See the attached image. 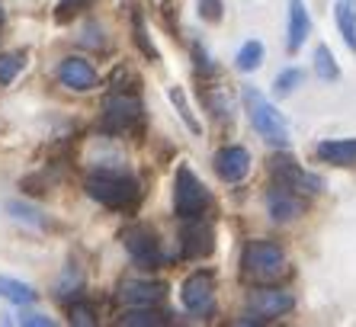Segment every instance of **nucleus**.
Instances as JSON below:
<instances>
[{
  "label": "nucleus",
  "instance_id": "nucleus-27",
  "mask_svg": "<svg viewBox=\"0 0 356 327\" xmlns=\"http://www.w3.org/2000/svg\"><path fill=\"white\" fill-rule=\"evenodd\" d=\"M132 26H135V42H138V49L145 51V55H148V58H158V49H154V45H151L148 33H145V19H141V13H135Z\"/></svg>",
  "mask_w": 356,
  "mask_h": 327
},
{
  "label": "nucleus",
  "instance_id": "nucleus-18",
  "mask_svg": "<svg viewBox=\"0 0 356 327\" xmlns=\"http://www.w3.org/2000/svg\"><path fill=\"white\" fill-rule=\"evenodd\" d=\"M0 298H7L13 305H29V302H35V289L19 282V279L0 276Z\"/></svg>",
  "mask_w": 356,
  "mask_h": 327
},
{
  "label": "nucleus",
  "instance_id": "nucleus-1",
  "mask_svg": "<svg viewBox=\"0 0 356 327\" xmlns=\"http://www.w3.org/2000/svg\"><path fill=\"white\" fill-rule=\"evenodd\" d=\"M87 196L106 209H135L141 199V183L122 170H97L83 183Z\"/></svg>",
  "mask_w": 356,
  "mask_h": 327
},
{
  "label": "nucleus",
  "instance_id": "nucleus-22",
  "mask_svg": "<svg viewBox=\"0 0 356 327\" xmlns=\"http://www.w3.org/2000/svg\"><path fill=\"white\" fill-rule=\"evenodd\" d=\"M315 71H318L321 81H337L340 77V67H337V61H334V55H331L327 45H318L315 49Z\"/></svg>",
  "mask_w": 356,
  "mask_h": 327
},
{
  "label": "nucleus",
  "instance_id": "nucleus-33",
  "mask_svg": "<svg viewBox=\"0 0 356 327\" xmlns=\"http://www.w3.org/2000/svg\"><path fill=\"white\" fill-rule=\"evenodd\" d=\"M0 26H3V10H0Z\"/></svg>",
  "mask_w": 356,
  "mask_h": 327
},
{
  "label": "nucleus",
  "instance_id": "nucleus-15",
  "mask_svg": "<svg viewBox=\"0 0 356 327\" xmlns=\"http://www.w3.org/2000/svg\"><path fill=\"white\" fill-rule=\"evenodd\" d=\"M318 157L334 164V167H356V138L321 141L318 145Z\"/></svg>",
  "mask_w": 356,
  "mask_h": 327
},
{
  "label": "nucleus",
  "instance_id": "nucleus-24",
  "mask_svg": "<svg viewBox=\"0 0 356 327\" xmlns=\"http://www.w3.org/2000/svg\"><path fill=\"white\" fill-rule=\"evenodd\" d=\"M23 65H26L23 51H7V55H0V83L17 81V74L23 71Z\"/></svg>",
  "mask_w": 356,
  "mask_h": 327
},
{
  "label": "nucleus",
  "instance_id": "nucleus-17",
  "mask_svg": "<svg viewBox=\"0 0 356 327\" xmlns=\"http://www.w3.org/2000/svg\"><path fill=\"white\" fill-rule=\"evenodd\" d=\"M334 17H337V29L343 35V42L356 51V0H337L334 3Z\"/></svg>",
  "mask_w": 356,
  "mask_h": 327
},
{
  "label": "nucleus",
  "instance_id": "nucleus-6",
  "mask_svg": "<svg viewBox=\"0 0 356 327\" xmlns=\"http://www.w3.org/2000/svg\"><path fill=\"white\" fill-rule=\"evenodd\" d=\"M122 244H125V250H129V257H132L138 266H145V270H154V266L164 263L158 237H154V231L151 228H145V225H132V228H125L122 231Z\"/></svg>",
  "mask_w": 356,
  "mask_h": 327
},
{
  "label": "nucleus",
  "instance_id": "nucleus-8",
  "mask_svg": "<svg viewBox=\"0 0 356 327\" xmlns=\"http://www.w3.org/2000/svg\"><path fill=\"white\" fill-rule=\"evenodd\" d=\"M270 170H273V177L280 180V186L296 189V193H321V189H324V180H321V177H315V173L302 170V167H298L292 157H286V154L273 157Z\"/></svg>",
  "mask_w": 356,
  "mask_h": 327
},
{
  "label": "nucleus",
  "instance_id": "nucleus-23",
  "mask_svg": "<svg viewBox=\"0 0 356 327\" xmlns=\"http://www.w3.org/2000/svg\"><path fill=\"white\" fill-rule=\"evenodd\" d=\"M170 103L177 106V113H180V119L186 122V129H190L193 135H199V131H202V125L196 122V115H193L190 103H186V93H183L180 87H170Z\"/></svg>",
  "mask_w": 356,
  "mask_h": 327
},
{
  "label": "nucleus",
  "instance_id": "nucleus-4",
  "mask_svg": "<svg viewBox=\"0 0 356 327\" xmlns=\"http://www.w3.org/2000/svg\"><path fill=\"white\" fill-rule=\"evenodd\" d=\"M209 202H212V196H209V189L202 186V180H199L186 164H180V167H177V177H174V212L180 215V218H199V215L209 209Z\"/></svg>",
  "mask_w": 356,
  "mask_h": 327
},
{
  "label": "nucleus",
  "instance_id": "nucleus-16",
  "mask_svg": "<svg viewBox=\"0 0 356 327\" xmlns=\"http://www.w3.org/2000/svg\"><path fill=\"white\" fill-rule=\"evenodd\" d=\"M308 29H312V19L305 13V3L289 0V51L302 49V42L308 39Z\"/></svg>",
  "mask_w": 356,
  "mask_h": 327
},
{
  "label": "nucleus",
  "instance_id": "nucleus-14",
  "mask_svg": "<svg viewBox=\"0 0 356 327\" xmlns=\"http://www.w3.org/2000/svg\"><path fill=\"white\" fill-rule=\"evenodd\" d=\"M216 173L225 183H241L250 173V154L238 145L222 147V151L216 154Z\"/></svg>",
  "mask_w": 356,
  "mask_h": 327
},
{
  "label": "nucleus",
  "instance_id": "nucleus-28",
  "mask_svg": "<svg viewBox=\"0 0 356 327\" xmlns=\"http://www.w3.org/2000/svg\"><path fill=\"white\" fill-rule=\"evenodd\" d=\"M10 212L17 215V218L29 221V225H39V228H45V218H42V212H35V209H29V205H19V202H10Z\"/></svg>",
  "mask_w": 356,
  "mask_h": 327
},
{
  "label": "nucleus",
  "instance_id": "nucleus-30",
  "mask_svg": "<svg viewBox=\"0 0 356 327\" xmlns=\"http://www.w3.org/2000/svg\"><path fill=\"white\" fill-rule=\"evenodd\" d=\"M87 7V0H58V10H55V17L58 19H71L77 10Z\"/></svg>",
  "mask_w": 356,
  "mask_h": 327
},
{
  "label": "nucleus",
  "instance_id": "nucleus-12",
  "mask_svg": "<svg viewBox=\"0 0 356 327\" xmlns=\"http://www.w3.org/2000/svg\"><path fill=\"white\" fill-rule=\"evenodd\" d=\"M292 305H296V298L289 292H282V289H254L248 295V308L254 314H260L264 321L280 318V314L292 311Z\"/></svg>",
  "mask_w": 356,
  "mask_h": 327
},
{
  "label": "nucleus",
  "instance_id": "nucleus-3",
  "mask_svg": "<svg viewBox=\"0 0 356 327\" xmlns=\"http://www.w3.org/2000/svg\"><path fill=\"white\" fill-rule=\"evenodd\" d=\"M241 266H244V276L254 279V282H273L286 270V254L273 241H250L244 247Z\"/></svg>",
  "mask_w": 356,
  "mask_h": 327
},
{
  "label": "nucleus",
  "instance_id": "nucleus-5",
  "mask_svg": "<svg viewBox=\"0 0 356 327\" xmlns=\"http://www.w3.org/2000/svg\"><path fill=\"white\" fill-rule=\"evenodd\" d=\"M138 122H141V99L129 90L109 93L106 103H103V131L119 135V131H129Z\"/></svg>",
  "mask_w": 356,
  "mask_h": 327
},
{
  "label": "nucleus",
  "instance_id": "nucleus-31",
  "mask_svg": "<svg viewBox=\"0 0 356 327\" xmlns=\"http://www.w3.org/2000/svg\"><path fill=\"white\" fill-rule=\"evenodd\" d=\"M81 42H83V45H93V49H103V45H106V39H103V29H99L97 23H90L87 29H83Z\"/></svg>",
  "mask_w": 356,
  "mask_h": 327
},
{
  "label": "nucleus",
  "instance_id": "nucleus-13",
  "mask_svg": "<svg viewBox=\"0 0 356 327\" xmlns=\"http://www.w3.org/2000/svg\"><path fill=\"white\" fill-rule=\"evenodd\" d=\"M266 212L273 221H292L305 212V202H302V193L286 186H273L266 193Z\"/></svg>",
  "mask_w": 356,
  "mask_h": 327
},
{
  "label": "nucleus",
  "instance_id": "nucleus-32",
  "mask_svg": "<svg viewBox=\"0 0 356 327\" xmlns=\"http://www.w3.org/2000/svg\"><path fill=\"white\" fill-rule=\"evenodd\" d=\"M19 324L23 327H51L55 321L45 318V314H33V311H29V314H19Z\"/></svg>",
  "mask_w": 356,
  "mask_h": 327
},
{
  "label": "nucleus",
  "instance_id": "nucleus-21",
  "mask_svg": "<svg viewBox=\"0 0 356 327\" xmlns=\"http://www.w3.org/2000/svg\"><path fill=\"white\" fill-rule=\"evenodd\" d=\"M81 286H83L81 273H77L74 266H67L65 276H61L58 282H55V298H58V302H71V295L81 292Z\"/></svg>",
  "mask_w": 356,
  "mask_h": 327
},
{
  "label": "nucleus",
  "instance_id": "nucleus-26",
  "mask_svg": "<svg viewBox=\"0 0 356 327\" xmlns=\"http://www.w3.org/2000/svg\"><path fill=\"white\" fill-rule=\"evenodd\" d=\"M302 81H305V74L298 71V67H289V71H282L280 77L273 81V93H276V97H289V93L296 90Z\"/></svg>",
  "mask_w": 356,
  "mask_h": 327
},
{
  "label": "nucleus",
  "instance_id": "nucleus-2",
  "mask_svg": "<svg viewBox=\"0 0 356 327\" xmlns=\"http://www.w3.org/2000/svg\"><path fill=\"white\" fill-rule=\"evenodd\" d=\"M241 99H244V109H248V115H250V125L257 129V135L266 145H273V147L289 145V122H286V115H282L257 87H244Z\"/></svg>",
  "mask_w": 356,
  "mask_h": 327
},
{
  "label": "nucleus",
  "instance_id": "nucleus-20",
  "mask_svg": "<svg viewBox=\"0 0 356 327\" xmlns=\"http://www.w3.org/2000/svg\"><path fill=\"white\" fill-rule=\"evenodd\" d=\"M234 65H238V71H257L264 65V42H257V39L244 42L238 58H234Z\"/></svg>",
  "mask_w": 356,
  "mask_h": 327
},
{
  "label": "nucleus",
  "instance_id": "nucleus-10",
  "mask_svg": "<svg viewBox=\"0 0 356 327\" xmlns=\"http://www.w3.org/2000/svg\"><path fill=\"white\" fill-rule=\"evenodd\" d=\"M58 81L65 83L67 90H77V93H87V90H93L99 83V74H97V67L87 61V58H65L58 65Z\"/></svg>",
  "mask_w": 356,
  "mask_h": 327
},
{
  "label": "nucleus",
  "instance_id": "nucleus-29",
  "mask_svg": "<svg viewBox=\"0 0 356 327\" xmlns=\"http://www.w3.org/2000/svg\"><path fill=\"white\" fill-rule=\"evenodd\" d=\"M199 17L209 19V23H218L222 19V0H199Z\"/></svg>",
  "mask_w": 356,
  "mask_h": 327
},
{
  "label": "nucleus",
  "instance_id": "nucleus-7",
  "mask_svg": "<svg viewBox=\"0 0 356 327\" xmlns=\"http://www.w3.org/2000/svg\"><path fill=\"white\" fill-rule=\"evenodd\" d=\"M180 298L183 308L193 311V314H212V308H216V279H212V273H193V276L183 279Z\"/></svg>",
  "mask_w": 356,
  "mask_h": 327
},
{
  "label": "nucleus",
  "instance_id": "nucleus-9",
  "mask_svg": "<svg viewBox=\"0 0 356 327\" xmlns=\"http://www.w3.org/2000/svg\"><path fill=\"white\" fill-rule=\"evenodd\" d=\"M164 282H151V279H125L119 286V302L129 308H154L158 302H164Z\"/></svg>",
  "mask_w": 356,
  "mask_h": 327
},
{
  "label": "nucleus",
  "instance_id": "nucleus-11",
  "mask_svg": "<svg viewBox=\"0 0 356 327\" xmlns=\"http://www.w3.org/2000/svg\"><path fill=\"white\" fill-rule=\"evenodd\" d=\"M183 257H193V260H199V257H209L212 250H216V234H212V225L209 221H202V215L199 218H186V228H183Z\"/></svg>",
  "mask_w": 356,
  "mask_h": 327
},
{
  "label": "nucleus",
  "instance_id": "nucleus-19",
  "mask_svg": "<svg viewBox=\"0 0 356 327\" xmlns=\"http://www.w3.org/2000/svg\"><path fill=\"white\" fill-rule=\"evenodd\" d=\"M119 324L122 327H161V324H167V314L154 308H132L119 318Z\"/></svg>",
  "mask_w": 356,
  "mask_h": 327
},
{
  "label": "nucleus",
  "instance_id": "nucleus-25",
  "mask_svg": "<svg viewBox=\"0 0 356 327\" xmlns=\"http://www.w3.org/2000/svg\"><path fill=\"white\" fill-rule=\"evenodd\" d=\"M67 321L74 327H93L97 324V311H93V305H87V302H71L67 305Z\"/></svg>",
  "mask_w": 356,
  "mask_h": 327
}]
</instances>
